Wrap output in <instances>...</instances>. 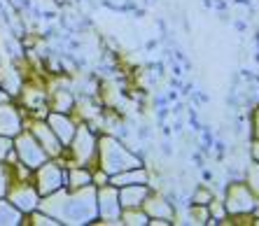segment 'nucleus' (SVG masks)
Here are the masks:
<instances>
[{
    "label": "nucleus",
    "instance_id": "obj_1",
    "mask_svg": "<svg viewBox=\"0 0 259 226\" xmlns=\"http://www.w3.org/2000/svg\"><path fill=\"white\" fill-rule=\"evenodd\" d=\"M101 145H103V147H101L103 168H105L108 173L117 175V173H124V170H131V168H138V159H136L131 152H126V149L121 147L119 143H115V140L105 138Z\"/></svg>",
    "mask_w": 259,
    "mask_h": 226
},
{
    "label": "nucleus",
    "instance_id": "obj_2",
    "mask_svg": "<svg viewBox=\"0 0 259 226\" xmlns=\"http://www.w3.org/2000/svg\"><path fill=\"white\" fill-rule=\"evenodd\" d=\"M94 191L87 187L84 194L79 191L77 196H66L63 203V212H61V219L70 221V224H87L89 219L96 217V205H94Z\"/></svg>",
    "mask_w": 259,
    "mask_h": 226
},
{
    "label": "nucleus",
    "instance_id": "obj_3",
    "mask_svg": "<svg viewBox=\"0 0 259 226\" xmlns=\"http://www.w3.org/2000/svg\"><path fill=\"white\" fill-rule=\"evenodd\" d=\"M17 152L28 168H40L47 161V152L33 135H21L17 140Z\"/></svg>",
    "mask_w": 259,
    "mask_h": 226
},
{
    "label": "nucleus",
    "instance_id": "obj_4",
    "mask_svg": "<svg viewBox=\"0 0 259 226\" xmlns=\"http://www.w3.org/2000/svg\"><path fill=\"white\" fill-rule=\"evenodd\" d=\"M37 185H40V191L42 194H54L56 189H61L63 185V173L61 168L54 166V163H47V166H40V173H37Z\"/></svg>",
    "mask_w": 259,
    "mask_h": 226
},
{
    "label": "nucleus",
    "instance_id": "obj_5",
    "mask_svg": "<svg viewBox=\"0 0 259 226\" xmlns=\"http://www.w3.org/2000/svg\"><path fill=\"white\" fill-rule=\"evenodd\" d=\"M98 212L105 219L119 217V194L115 189H105L98 194Z\"/></svg>",
    "mask_w": 259,
    "mask_h": 226
},
{
    "label": "nucleus",
    "instance_id": "obj_6",
    "mask_svg": "<svg viewBox=\"0 0 259 226\" xmlns=\"http://www.w3.org/2000/svg\"><path fill=\"white\" fill-rule=\"evenodd\" d=\"M21 128V119L14 107H7V105H0V135H7L12 138L19 133Z\"/></svg>",
    "mask_w": 259,
    "mask_h": 226
},
{
    "label": "nucleus",
    "instance_id": "obj_7",
    "mask_svg": "<svg viewBox=\"0 0 259 226\" xmlns=\"http://www.w3.org/2000/svg\"><path fill=\"white\" fill-rule=\"evenodd\" d=\"M145 198H147L145 185H128V187H121L119 191V201H121L119 205H124V208H136Z\"/></svg>",
    "mask_w": 259,
    "mask_h": 226
},
{
    "label": "nucleus",
    "instance_id": "obj_8",
    "mask_svg": "<svg viewBox=\"0 0 259 226\" xmlns=\"http://www.w3.org/2000/svg\"><path fill=\"white\" fill-rule=\"evenodd\" d=\"M49 128L56 133V138H59L61 143H70L72 135H75V126H72V121L68 119V117H61V114H52L49 117Z\"/></svg>",
    "mask_w": 259,
    "mask_h": 226
},
{
    "label": "nucleus",
    "instance_id": "obj_9",
    "mask_svg": "<svg viewBox=\"0 0 259 226\" xmlns=\"http://www.w3.org/2000/svg\"><path fill=\"white\" fill-rule=\"evenodd\" d=\"M35 135H37V143L45 147L47 154H59L61 152V140L56 138V133L45 124H35Z\"/></svg>",
    "mask_w": 259,
    "mask_h": 226
},
{
    "label": "nucleus",
    "instance_id": "obj_10",
    "mask_svg": "<svg viewBox=\"0 0 259 226\" xmlns=\"http://www.w3.org/2000/svg\"><path fill=\"white\" fill-rule=\"evenodd\" d=\"M72 140H75V154H77L79 161H87L91 156V152H94V135H91L87 128H79L75 135H72Z\"/></svg>",
    "mask_w": 259,
    "mask_h": 226
},
{
    "label": "nucleus",
    "instance_id": "obj_11",
    "mask_svg": "<svg viewBox=\"0 0 259 226\" xmlns=\"http://www.w3.org/2000/svg\"><path fill=\"white\" fill-rule=\"evenodd\" d=\"M12 203L19 210L30 212V210L37 208V194L33 189H28V187H19V189L12 191Z\"/></svg>",
    "mask_w": 259,
    "mask_h": 226
},
{
    "label": "nucleus",
    "instance_id": "obj_12",
    "mask_svg": "<svg viewBox=\"0 0 259 226\" xmlns=\"http://www.w3.org/2000/svg\"><path fill=\"white\" fill-rule=\"evenodd\" d=\"M117 187H128V185H145L147 182V173L138 170V168H131V170H124V173H117L112 179Z\"/></svg>",
    "mask_w": 259,
    "mask_h": 226
},
{
    "label": "nucleus",
    "instance_id": "obj_13",
    "mask_svg": "<svg viewBox=\"0 0 259 226\" xmlns=\"http://www.w3.org/2000/svg\"><path fill=\"white\" fill-rule=\"evenodd\" d=\"M21 221V210L17 208V205H12V203L7 201H0V224H19Z\"/></svg>",
    "mask_w": 259,
    "mask_h": 226
},
{
    "label": "nucleus",
    "instance_id": "obj_14",
    "mask_svg": "<svg viewBox=\"0 0 259 226\" xmlns=\"http://www.w3.org/2000/svg\"><path fill=\"white\" fill-rule=\"evenodd\" d=\"M241 191L243 189H231L229 191V210L231 212H243V210H250L252 208V198L241 196Z\"/></svg>",
    "mask_w": 259,
    "mask_h": 226
},
{
    "label": "nucleus",
    "instance_id": "obj_15",
    "mask_svg": "<svg viewBox=\"0 0 259 226\" xmlns=\"http://www.w3.org/2000/svg\"><path fill=\"white\" fill-rule=\"evenodd\" d=\"M147 212H150L152 217H166V219H168L170 205L166 201H161V198H150V201H147Z\"/></svg>",
    "mask_w": 259,
    "mask_h": 226
},
{
    "label": "nucleus",
    "instance_id": "obj_16",
    "mask_svg": "<svg viewBox=\"0 0 259 226\" xmlns=\"http://www.w3.org/2000/svg\"><path fill=\"white\" fill-rule=\"evenodd\" d=\"M89 173L87 170H72V175H70V185L75 187V189H79V187H87L89 185Z\"/></svg>",
    "mask_w": 259,
    "mask_h": 226
},
{
    "label": "nucleus",
    "instance_id": "obj_17",
    "mask_svg": "<svg viewBox=\"0 0 259 226\" xmlns=\"http://www.w3.org/2000/svg\"><path fill=\"white\" fill-rule=\"evenodd\" d=\"M70 105H72V101H70V96H63V94H59V103H56V110L59 112H68L70 110Z\"/></svg>",
    "mask_w": 259,
    "mask_h": 226
},
{
    "label": "nucleus",
    "instance_id": "obj_18",
    "mask_svg": "<svg viewBox=\"0 0 259 226\" xmlns=\"http://www.w3.org/2000/svg\"><path fill=\"white\" fill-rule=\"evenodd\" d=\"M124 219H126V224H147V217L145 214H136V212H126Z\"/></svg>",
    "mask_w": 259,
    "mask_h": 226
},
{
    "label": "nucleus",
    "instance_id": "obj_19",
    "mask_svg": "<svg viewBox=\"0 0 259 226\" xmlns=\"http://www.w3.org/2000/svg\"><path fill=\"white\" fill-rule=\"evenodd\" d=\"M7 152H10V138L0 135V159H5Z\"/></svg>",
    "mask_w": 259,
    "mask_h": 226
},
{
    "label": "nucleus",
    "instance_id": "obj_20",
    "mask_svg": "<svg viewBox=\"0 0 259 226\" xmlns=\"http://www.w3.org/2000/svg\"><path fill=\"white\" fill-rule=\"evenodd\" d=\"M7 191V175H5V170L0 168V196Z\"/></svg>",
    "mask_w": 259,
    "mask_h": 226
},
{
    "label": "nucleus",
    "instance_id": "obj_21",
    "mask_svg": "<svg viewBox=\"0 0 259 226\" xmlns=\"http://www.w3.org/2000/svg\"><path fill=\"white\" fill-rule=\"evenodd\" d=\"M7 101V91H0V103H5Z\"/></svg>",
    "mask_w": 259,
    "mask_h": 226
}]
</instances>
